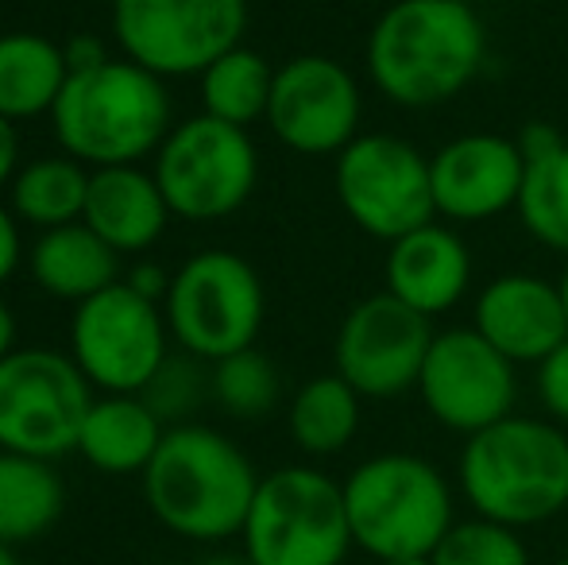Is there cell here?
<instances>
[{"label": "cell", "instance_id": "cell-1", "mask_svg": "<svg viewBox=\"0 0 568 565\" xmlns=\"http://www.w3.org/2000/svg\"><path fill=\"white\" fill-rule=\"evenodd\" d=\"M367 78L398 109L460 98L487 62V28L468 0H395L364 47Z\"/></svg>", "mask_w": 568, "mask_h": 565}, {"label": "cell", "instance_id": "cell-2", "mask_svg": "<svg viewBox=\"0 0 568 565\" xmlns=\"http://www.w3.org/2000/svg\"><path fill=\"white\" fill-rule=\"evenodd\" d=\"M260 473L232 437L179 423L143 468V496L166 531L194 543H221L244 531Z\"/></svg>", "mask_w": 568, "mask_h": 565}, {"label": "cell", "instance_id": "cell-3", "mask_svg": "<svg viewBox=\"0 0 568 565\" xmlns=\"http://www.w3.org/2000/svg\"><path fill=\"white\" fill-rule=\"evenodd\" d=\"M456 481L479 519L515 531L549 523L568 507V434L546 418L507 415L464 437Z\"/></svg>", "mask_w": 568, "mask_h": 565}, {"label": "cell", "instance_id": "cell-4", "mask_svg": "<svg viewBox=\"0 0 568 565\" xmlns=\"http://www.w3.org/2000/svg\"><path fill=\"white\" fill-rule=\"evenodd\" d=\"M62 151L85 167H135L171 137V93L163 78L132 59L70 74L51 109Z\"/></svg>", "mask_w": 568, "mask_h": 565}, {"label": "cell", "instance_id": "cell-5", "mask_svg": "<svg viewBox=\"0 0 568 565\" xmlns=\"http://www.w3.org/2000/svg\"><path fill=\"white\" fill-rule=\"evenodd\" d=\"M352 543L375 562L429 558L453 515V488L434 461L418 453H375L344 481Z\"/></svg>", "mask_w": 568, "mask_h": 565}, {"label": "cell", "instance_id": "cell-6", "mask_svg": "<svg viewBox=\"0 0 568 565\" xmlns=\"http://www.w3.org/2000/svg\"><path fill=\"white\" fill-rule=\"evenodd\" d=\"M240 538L255 565H341L356 546L344 484L310 465L260 476Z\"/></svg>", "mask_w": 568, "mask_h": 565}, {"label": "cell", "instance_id": "cell-7", "mask_svg": "<svg viewBox=\"0 0 568 565\" xmlns=\"http://www.w3.org/2000/svg\"><path fill=\"white\" fill-rule=\"evenodd\" d=\"M163 314L171 337L190 356L217 364L255 345L267 314V294L260 272L244 256L210 249L190 256L174 272Z\"/></svg>", "mask_w": 568, "mask_h": 565}, {"label": "cell", "instance_id": "cell-8", "mask_svg": "<svg viewBox=\"0 0 568 565\" xmlns=\"http://www.w3.org/2000/svg\"><path fill=\"white\" fill-rule=\"evenodd\" d=\"M337 202L359 233L398 241L437 218L429 155L395 132H359L333 167Z\"/></svg>", "mask_w": 568, "mask_h": 565}, {"label": "cell", "instance_id": "cell-9", "mask_svg": "<svg viewBox=\"0 0 568 565\" xmlns=\"http://www.w3.org/2000/svg\"><path fill=\"white\" fill-rule=\"evenodd\" d=\"M74 356L16 349L0 361V450L54 461L78 450L93 392Z\"/></svg>", "mask_w": 568, "mask_h": 565}, {"label": "cell", "instance_id": "cell-10", "mask_svg": "<svg viewBox=\"0 0 568 565\" xmlns=\"http://www.w3.org/2000/svg\"><path fill=\"white\" fill-rule=\"evenodd\" d=\"M155 182L182 221L232 218L260 182V151L247 129L202 113L171 129L155 151Z\"/></svg>", "mask_w": 568, "mask_h": 565}, {"label": "cell", "instance_id": "cell-11", "mask_svg": "<svg viewBox=\"0 0 568 565\" xmlns=\"http://www.w3.org/2000/svg\"><path fill=\"white\" fill-rule=\"evenodd\" d=\"M247 0H116L113 31L124 59L159 78L205 74L244 43Z\"/></svg>", "mask_w": 568, "mask_h": 565}, {"label": "cell", "instance_id": "cell-12", "mask_svg": "<svg viewBox=\"0 0 568 565\" xmlns=\"http://www.w3.org/2000/svg\"><path fill=\"white\" fill-rule=\"evenodd\" d=\"M166 314L128 283L78 302L70 322V356L93 387L140 395L166 364Z\"/></svg>", "mask_w": 568, "mask_h": 565}, {"label": "cell", "instance_id": "cell-13", "mask_svg": "<svg viewBox=\"0 0 568 565\" xmlns=\"http://www.w3.org/2000/svg\"><path fill=\"white\" fill-rule=\"evenodd\" d=\"M414 392L434 423L471 437L515 415L518 376L515 364L471 325H453L434 333Z\"/></svg>", "mask_w": 568, "mask_h": 565}, {"label": "cell", "instance_id": "cell-14", "mask_svg": "<svg viewBox=\"0 0 568 565\" xmlns=\"http://www.w3.org/2000/svg\"><path fill=\"white\" fill-rule=\"evenodd\" d=\"M434 345V322L379 291L344 314L333 341V369L359 392V400H398L414 392Z\"/></svg>", "mask_w": 568, "mask_h": 565}, {"label": "cell", "instance_id": "cell-15", "mask_svg": "<svg viewBox=\"0 0 568 565\" xmlns=\"http://www.w3.org/2000/svg\"><path fill=\"white\" fill-rule=\"evenodd\" d=\"M364 93L344 62L298 54L275 70L267 124L298 155H341L359 137Z\"/></svg>", "mask_w": 568, "mask_h": 565}, {"label": "cell", "instance_id": "cell-16", "mask_svg": "<svg viewBox=\"0 0 568 565\" xmlns=\"http://www.w3.org/2000/svg\"><path fill=\"white\" fill-rule=\"evenodd\" d=\"M437 218L449 225H484L515 210L526 179L518 137L464 132L429 155Z\"/></svg>", "mask_w": 568, "mask_h": 565}, {"label": "cell", "instance_id": "cell-17", "mask_svg": "<svg viewBox=\"0 0 568 565\" xmlns=\"http://www.w3.org/2000/svg\"><path fill=\"white\" fill-rule=\"evenodd\" d=\"M471 330L510 364L538 369L568 337L561 286L530 272H503L479 286L471 302Z\"/></svg>", "mask_w": 568, "mask_h": 565}, {"label": "cell", "instance_id": "cell-18", "mask_svg": "<svg viewBox=\"0 0 568 565\" xmlns=\"http://www.w3.org/2000/svg\"><path fill=\"white\" fill-rule=\"evenodd\" d=\"M387 286L403 306L418 310L422 317L449 314L471 286V252L464 236L449 221L434 218L414 233L387 244V264H383Z\"/></svg>", "mask_w": 568, "mask_h": 565}, {"label": "cell", "instance_id": "cell-19", "mask_svg": "<svg viewBox=\"0 0 568 565\" xmlns=\"http://www.w3.org/2000/svg\"><path fill=\"white\" fill-rule=\"evenodd\" d=\"M171 205L155 174L140 167H98L90 174L82 221L113 252H143L163 236Z\"/></svg>", "mask_w": 568, "mask_h": 565}, {"label": "cell", "instance_id": "cell-20", "mask_svg": "<svg viewBox=\"0 0 568 565\" xmlns=\"http://www.w3.org/2000/svg\"><path fill=\"white\" fill-rule=\"evenodd\" d=\"M526 179L518 194V221L549 252L568 256V140L554 124L534 121L518 132Z\"/></svg>", "mask_w": 568, "mask_h": 565}, {"label": "cell", "instance_id": "cell-21", "mask_svg": "<svg viewBox=\"0 0 568 565\" xmlns=\"http://www.w3.org/2000/svg\"><path fill=\"white\" fill-rule=\"evenodd\" d=\"M163 418L140 395H105V400H93L90 415H85L78 453L101 473H143L163 445Z\"/></svg>", "mask_w": 568, "mask_h": 565}, {"label": "cell", "instance_id": "cell-22", "mask_svg": "<svg viewBox=\"0 0 568 565\" xmlns=\"http://www.w3.org/2000/svg\"><path fill=\"white\" fill-rule=\"evenodd\" d=\"M31 280L43 286L54 299L85 302L93 294H101L105 286L120 283V252L109 249L85 221L74 225L47 229L36 244H31Z\"/></svg>", "mask_w": 568, "mask_h": 565}, {"label": "cell", "instance_id": "cell-23", "mask_svg": "<svg viewBox=\"0 0 568 565\" xmlns=\"http://www.w3.org/2000/svg\"><path fill=\"white\" fill-rule=\"evenodd\" d=\"M67 51L54 39L36 31L0 36V117L4 121H31L54 109L67 90Z\"/></svg>", "mask_w": 568, "mask_h": 565}, {"label": "cell", "instance_id": "cell-24", "mask_svg": "<svg viewBox=\"0 0 568 565\" xmlns=\"http://www.w3.org/2000/svg\"><path fill=\"white\" fill-rule=\"evenodd\" d=\"M62 476L51 461L0 450V543L20 546L47 535L62 515Z\"/></svg>", "mask_w": 568, "mask_h": 565}, {"label": "cell", "instance_id": "cell-25", "mask_svg": "<svg viewBox=\"0 0 568 565\" xmlns=\"http://www.w3.org/2000/svg\"><path fill=\"white\" fill-rule=\"evenodd\" d=\"M359 392L341 380L337 372L314 376L294 392L291 400V437L310 457H333L356 437L359 430Z\"/></svg>", "mask_w": 568, "mask_h": 565}, {"label": "cell", "instance_id": "cell-26", "mask_svg": "<svg viewBox=\"0 0 568 565\" xmlns=\"http://www.w3.org/2000/svg\"><path fill=\"white\" fill-rule=\"evenodd\" d=\"M90 174L85 163L70 155H47L16 171L12 179V213L28 225L59 229L74 225L85 213V194H90Z\"/></svg>", "mask_w": 568, "mask_h": 565}, {"label": "cell", "instance_id": "cell-27", "mask_svg": "<svg viewBox=\"0 0 568 565\" xmlns=\"http://www.w3.org/2000/svg\"><path fill=\"white\" fill-rule=\"evenodd\" d=\"M271 85H275L271 62L260 51L240 43L202 74V105L217 121L252 129L255 121H267Z\"/></svg>", "mask_w": 568, "mask_h": 565}, {"label": "cell", "instance_id": "cell-28", "mask_svg": "<svg viewBox=\"0 0 568 565\" xmlns=\"http://www.w3.org/2000/svg\"><path fill=\"white\" fill-rule=\"evenodd\" d=\"M213 400L229 411L232 418H263L267 411H275L278 403V369L271 356H263L260 349H240V353L225 356L213 364Z\"/></svg>", "mask_w": 568, "mask_h": 565}, {"label": "cell", "instance_id": "cell-29", "mask_svg": "<svg viewBox=\"0 0 568 565\" xmlns=\"http://www.w3.org/2000/svg\"><path fill=\"white\" fill-rule=\"evenodd\" d=\"M429 558L434 565H530V551L515 527L476 515V519L453 523Z\"/></svg>", "mask_w": 568, "mask_h": 565}, {"label": "cell", "instance_id": "cell-30", "mask_svg": "<svg viewBox=\"0 0 568 565\" xmlns=\"http://www.w3.org/2000/svg\"><path fill=\"white\" fill-rule=\"evenodd\" d=\"M140 400L155 411L163 423L190 415L202 400V372H197V356H166L159 376L140 392Z\"/></svg>", "mask_w": 568, "mask_h": 565}, {"label": "cell", "instance_id": "cell-31", "mask_svg": "<svg viewBox=\"0 0 568 565\" xmlns=\"http://www.w3.org/2000/svg\"><path fill=\"white\" fill-rule=\"evenodd\" d=\"M538 400L557 423H568V337L538 364Z\"/></svg>", "mask_w": 568, "mask_h": 565}, {"label": "cell", "instance_id": "cell-32", "mask_svg": "<svg viewBox=\"0 0 568 565\" xmlns=\"http://www.w3.org/2000/svg\"><path fill=\"white\" fill-rule=\"evenodd\" d=\"M67 67H70V74H85V70H98V67H105L109 62V51H105V43H101L98 36H74L67 47Z\"/></svg>", "mask_w": 568, "mask_h": 565}, {"label": "cell", "instance_id": "cell-33", "mask_svg": "<svg viewBox=\"0 0 568 565\" xmlns=\"http://www.w3.org/2000/svg\"><path fill=\"white\" fill-rule=\"evenodd\" d=\"M16 213L0 205V283H8V275L20 264V225Z\"/></svg>", "mask_w": 568, "mask_h": 565}, {"label": "cell", "instance_id": "cell-34", "mask_svg": "<svg viewBox=\"0 0 568 565\" xmlns=\"http://www.w3.org/2000/svg\"><path fill=\"white\" fill-rule=\"evenodd\" d=\"M171 280L174 275H166L159 264H140L132 275H128V286L132 291H140L143 299H151V302H166V294H171Z\"/></svg>", "mask_w": 568, "mask_h": 565}, {"label": "cell", "instance_id": "cell-35", "mask_svg": "<svg viewBox=\"0 0 568 565\" xmlns=\"http://www.w3.org/2000/svg\"><path fill=\"white\" fill-rule=\"evenodd\" d=\"M16 159H20V137H16V124L0 117V186L16 179Z\"/></svg>", "mask_w": 568, "mask_h": 565}, {"label": "cell", "instance_id": "cell-36", "mask_svg": "<svg viewBox=\"0 0 568 565\" xmlns=\"http://www.w3.org/2000/svg\"><path fill=\"white\" fill-rule=\"evenodd\" d=\"M16 353V314L0 302V361Z\"/></svg>", "mask_w": 568, "mask_h": 565}, {"label": "cell", "instance_id": "cell-37", "mask_svg": "<svg viewBox=\"0 0 568 565\" xmlns=\"http://www.w3.org/2000/svg\"><path fill=\"white\" fill-rule=\"evenodd\" d=\"M197 565H255L247 554H213V558L197 562Z\"/></svg>", "mask_w": 568, "mask_h": 565}, {"label": "cell", "instance_id": "cell-38", "mask_svg": "<svg viewBox=\"0 0 568 565\" xmlns=\"http://www.w3.org/2000/svg\"><path fill=\"white\" fill-rule=\"evenodd\" d=\"M379 565H434V558H390V562H379Z\"/></svg>", "mask_w": 568, "mask_h": 565}, {"label": "cell", "instance_id": "cell-39", "mask_svg": "<svg viewBox=\"0 0 568 565\" xmlns=\"http://www.w3.org/2000/svg\"><path fill=\"white\" fill-rule=\"evenodd\" d=\"M0 565H20V558L12 554V546H4V543H0Z\"/></svg>", "mask_w": 568, "mask_h": 565}, {"label": "cell", "instance_id": "cell-40", "mask_svg": "<svg viewBox=\"0 0 568 565\" xmlns=\"http://www.w3.org/2000/svg\"><path fill=\"white\" fill-rule=\"evenodd\" d=\"M557 286H561V299H565V314H568V260H565V272H561V280H557Z\"/></svg>", "mask_w": 568, "mask_h": 565}, {"label": "cell", "instance_id": "cell-41", "mask_svg": "<svg viewBox=\"0 0 568 565\" xmlns=\"http://www.w3.org/2000/svg\"><path fill=\"white\" fill-rule=\"evenodd\" d=\"M510 4H538V0H510Z\"/></svg>", "mask_w": 568, "mask_h": 565}, {"label": "cell", "instance_id": "cell-42", "mask_svg": "<svg viewBox=\"0 0 568 565\" xmlns=\"http://www.w3.org/2000/svg\"><path fill=\"white\" fill-rule=\"evenodd\" d=\"M93 4H116V0H93Z\"/></svg>", "mask_w": 568, "mask_h": 565}, {"label": "cell", "instance_id": "cell-43", "mask_svg": "<svg viewBox=\"0 0 568 565\" xmlns=\"http://www.w3.org/2000/svg\"><path fill=\"white\" fill-rule=\"evenodd\" d=\"M561 565H568V554H565V558H561Z\"/></svg>", "mask_w": 568, "mask_h": 565}]
</instances>
